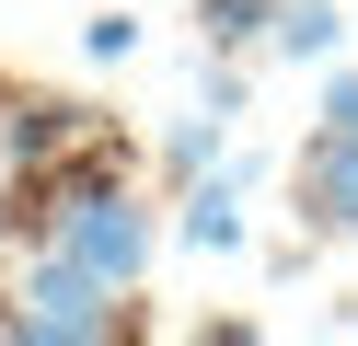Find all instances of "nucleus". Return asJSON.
Returning <instances> with one entry per match:
<instances>
[{"instance_id":"obj_1","label":"nucleus","mask_w":358,"mask_h":346,"mask_svg":"<svg viewBox=\"0 0 358 346\" xmlns=\"http://www.w3.org/2000/svg\"><path fill=\"white\" fill-rule=\"evenodd\" d=\"M116 289H104L81 254H47V266L24 277V312H0V335H24V346H70V335H116Z\"/></svg>"},{"instance_id":"obj_2","label":"nucleus","mask_w":358,"mask_h":346,"mask_svg":"<svg viewBox=\"0 0 358 346\" xmlns=\"http://www.w3.org/2000/svg\"><path fill=\"white\" fill-rule=\"evenodd\" d=\"M58 254H81L104 289H127V277L150 266V208L116 196V185H93V196H70V219H58Z\"/></svg>"},{"instance_id":"obj_3","label":"nucleus","mask_w":358,"mask_h":346,"mask_svg":"<svg viewBox=\"0 0 358 346\" xmlns=\"http://www.w3.org/2000/svg\"><path fill=\"white\" fill-rule=\"evenodd\" d=\"M301 208H312V231H358V138H347V127L312 138V161H301Z\"/></svg>"},{"instance_id":"obj_4","label":"nucleus","mask_w":358,"mask_h":346,"mask_svg":"<svg viewBox=\"0 0 358 346\" xmlns=\"http://www.w3.org/2000/svg\"><path fill=\"white\" fill-rule=\"evenodd\" d=\"M173 243H185V254H231L243 243V173L208 161V173L185 185V231H173Z\"/></svg>"},{"instance_id":"obj_5","label":"nucleus","mask_w":358,"mask_h":346,"mask_svg":"<svg viewBox=\"0 0 358 346\" xmlns=\"http://www.w3.org/2000/svg\"><path fill=\"white\" fill-rule=\"evenodd\" d=\"M278 46H289V58H335V46H347L335 0H289V12H278Z\"/></svg>"},{"instance_id":"obj_6","label":"nucleus","mask_w":358,"mask_h":346,"mask_svg":"<svg viewBox=\"0 0 358 346\" xmlns=\"http://www.w3.org/2000/svg\"><path fill=\"white\" fill-rule=\"evenodd\" d=\"M162 161H173V173H185V185L208 173V161H220V104H208V115H173V138H162Z\"/></svg>"},{"instance_id":"obj_7","label":"nucleus","mask_w":358,"mask_h":346,"mask_svg":"<svg viewBox=\"0 0 358 346\" xmlns=\"http://www.w3.org/2000/svg\"><path fill=\"white\" fill-rule=\"evenodd\" d=\"M70 138V104H24V127H12V150H58Z\"/></svg>"},{"instance_id":"obj_8","label":"nucleus","mask_w":358,"mask_h":346,"mask_svg":"<svg viewBox=\"0 0 358 346\" xmlns=\"http://www.w3.org/2000/svg\"><path fill=\"white\" fill-rule=\"evenodd\" d=\"M324 127H347V138H358V69H335V81H324Z\"/></svg>"},{"instance_id":"obj_9","label":"nucleus","mask_w":358,"mask_h":346,"mask_svg":"<svg viewBox=\"0 0 358 346\" xmlns=\"http://www.w3.org/2000/svg\"><path fill=\"white\" fill-rule=\"evenodd\" d=\"M208 35H220V46H243V35H255V0H208Z\"/></svg>"}]
</instances>
